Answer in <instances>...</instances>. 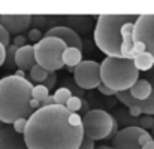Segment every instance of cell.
Segmentation results:
<instances>
[{
  "instance_id": "obj_25",
  "label": "cell",
  "mask_w": 154,
  "mask_h": 149,
  "mask_svg": "<svg viewBox=\"0 0 154 149\" xmlns=\"http://www.w3.org/2000/svg\"><path fill=\"white\" fill-rule=\"evenodd\" d=\"M139 127L141 128H144V130H147V128H151L154 127V118L151 115H142L141 116V119H139Z\"/></svg>"
},
{
  "instance_id": "obj_6",
  "label": "cell",
  "mask_w": 154,
  "mask_h": 149,
  "mask_svg": "<svg viewBox=\"0 0 154 149\" xmlns=\"http://www.w3.org/2000/svg\"><path fill=\"white\" fill-rule=\"evenodd\" d=\"M35 46V55L36 63L44 67L48 72L60 70L63 63V52L67 48V45L57 37H44L41 42H38Z\"/></svg>"
},
{
  "instance_id": "obj_20",
  "label": "cell",
  "mask_w": 154,
  "mask_h": 149,
  "mask_svg": "<svg viewBox=\"0 0 154 149\" xmlns=\"http://www.w3.org/2000/svg\"><path fill=\"white\" fill-rule=\"evenodd\" d=\"M32 96H33V99L35 100L44 103L45 100L50 97V90H48L44 84H39V85H35V87H33V93H32Z\"/></svg>"
},
{
  "instance_id": "obj_28",
  "label": "cell",
  "mask_w": 154,
  "mask_h": 149,
  "mask_svg": "<svg viewBox=\"0 0 154 149\" xmlns=\"http://www.w3.org/2000/svg\"><path fill=\"white\" fill-rule=\"evenodd\" d=\"M142 52H147L145 43H144V42H135V45H133V58H135L136 55L142 54Z\"/></svg>"
},
{
  "instance_id": "obj_27",
  "label": "cell",
  "mask_w": 154,
  "mask_h": 149,
  "mask_svg": "<svg viewBox=\"0 0 154 149\" xmlns=\"http://www.w3.org/2000/svg\"><path fill=\"white\" fill-rule=\"evenodd\" d=\"M55 84H57V75H55V72H50V76H48V79L44 82V85H45L48 90H52V88L55 87Z\"/></svg>"
},
{
  "instance_id": "obj_30",
  "label": "cell",
  "mask_w": 154,
  "mask_h": 149,
  "mask_svg": "<svg viewBox=\"0 0 154 149\" xmlns=\"http://www.w3.org/2000/svg\"><path fill=\"white\" fill-rule=\"evenodd\" d=\"M151 140H153V137H151V134H150L147 130H145V131L139 136V145H141V146L147 145V143H148V142H151Z\"/></svg>"
},
{
  "instance_id": "obj_22",
  "label": "cell",
  "mask_w": 154,
  "mask_h": 149,
  "mask_svg": "<svg viewBox=\"0 0 154 149\" xmlns=\"http://www.w3.org/2000/svg\"><path fill=\"white\" fill-rule=\"evenodd\" d=\"M17 51L18 48L15 45H11L8 46V57H6V63H5V67L6 69H15V55H17Z\"/></svg>"
},
{
  "instance_id": "obj_17",
  "label": "cell",
  "mask_w": 154,
  "mask_h": 149,
  "mask_svg": "<svg viewBox=\"0 0 154 149\" xmlns=\"http://www.w3.org/2000/svg\"><path fill=\"white\" fill-rule=\"evenodd\" d=\"M133 61H135L136 69H138L141 73L150 72L154 67V57H153V54H150L148 51H147V52H142V54H139V55H136V57L133 58Z\"/></svg>"
},
{
  "instance_id": "obj_40",
  "label": "cell",
  "mask_w": 154,
  "mask_h": 149,
  "mask_svg": "<svg viewBox=\"0 0 154 149\" xmlns=\"http://www.w3.org/2000/svg\"><path fill=\"white\" fill-rule=\"evenodd\" d=\"M3 125H5V124H3V122H2V121H0V128H2V127H3Z\"/></svg>"
},
{
  "instance_id": "obj_26",
  "label": "cell",
  "mask_w": 154,
  "mask_h": 149,
  "mask_svg": "<svg viewBox=\"0 0 154 149\" xmlns=\"http://www.w3.org/2000/svg\"><path fill=\"white\" fill-rule=\"evenodd\" d=\"M27 37H29L32 42H35V45H36L38 42H41V40L44 39V34H42V31H41L39 28H32V30L29 31Z\"/></svg>"
},
{
  "instance_id": "obj_16",
  "label": "cell",
  "mask_w": 154,
  "mask_h": 149,
  "mask_svg": "<svg viewBox=\"0 0 154 149\" xmlns=\"http://www.w3.org/2000/svg\"><path fill=\"white\" fill-rule=\"evenodd\" d=\"M82 61V51L78 48L67 46L63 52V63L66 67H78Z\"/></svg>"
},
{
  "instance_id": "obj_23",
  "label": "cell",
  "mask_w": 154,
  "mask_h": 149,
  "mask_svg": "<svg viewBox=\"0 0 154 149\" xmlns=\"http://www.w3.org/2000/svg\"><path fill=\"white\" fill-rule=\"evenodd\" d=\"M27 122H29V118H21V119L15 121V122L12 124V127H14V130H15L17 133L24 134V131H26V128H27Z\"/></svg>"
},
{
  "instance_id": "obj_31",
  "label": "cell",
  "mask_w": 154,
  "mask_h": 149,
  "mask_svg": "<svg viewBox=\"0 0 154 149\" xmlns=\"http://www.w3.org/2000/svg\"><path fill=\"white\" fill-rule=\"evenodd\" d=\"M97 90L102 93L103 96H117V91L111 90L109 87H106V85H103V84H100V85H99V88H97Z\"/></svg>"
},
{
  "instance_id": "obj_14",
  "label": "cell",
  "mask_w": 154,
  "mask_h": 149,
  "mask_svg": "<svg viewBox=\"0 0 154 149\" xmlns=\"http://www.w3.org/2000/svg\"><path fill=\"white\" fill-rule=\"evenodd\" d=\"M15 64H17V69H21L24 72H30L38 64L36 55H35V46L26 45L23 48H18L17 55H15Z\"/></svg>"
},
{
  "instance_id": "obj_24",
  "label": "cell",
  "mask_w": 154,
  "mask_h": 149,
  "mask_svg": "<svg viewBox=\"0 0 154 149\" xmlns=\"http://www.w3.org/2000/svg\"><path fill=\"white\" fill-rule=\"evenodd\" d=\"M0 43H3L6 48L12 45V43H11V33H9L2 24H0Z\"/></svg>"
},
{
  "instance_id": "obj_12",
  "label": "cell",
  "mask_w": 154,
  "mask_h": 149,
  "mask_svg": "<svg viewBox=\"0 0 154 149\" xmlns=\"http://www.w3.org/2000/svg\"><path fill=\"white\" fill-rule=\"evenodd\" d=\"M0 24L15 36H20L23 31H26L33 24V16L30 15H2Z\"/></svg>"
},
{
  "instance_id": "obj_10",
  "label": "cell",
  "mask_w": 154,
  "mask_h": 149,
  "mask_svg": "<svg viewBox=\"0 0 154 149\" xmlns=\"http://www.w3.org/2000/svg\"><path fill=\"white\" fill-rule=\"evenodd\" d=\"M144 131H145L144 128L136 125L126 127L115 133L112 146L115 149H142V146L139 145V136Z\"/></svg>"
},
{
  "instance_id": "obj_38",
  "label": "cell",
  "mask_w": 154,
  "mask_h": 149,
  "mask_svg": "<svg viewBox=\"0 0 154 149\" xmlns=\"http://www.w3.org/2000/svg\"><path fill=\"white\" fill-rule=\"evenodd\" d=\"M96 149H115L114 146H99V148H96Z\"/></svg>"
},
{
  "instance_id": "obj_2",
  "label": "cell",
  "mask_w": 154,
  "mask_h": 149,
  "mask_svg": "<svg viewBox=\"0 0 154 149\" xmlns=\"http://www.w3.org/2000/svg\"><path fill=\"white\" fill-rule=\"evenodd\" d=\"M33 82L15 75L0 79V121L12 125L21 118H30L35 110L30 106L33 99Z\"/></svg>"
},
{
  "instance_id": "obj_9",
  "label": "cell",
  "mask_w": 154,
  "mask_h": 149,
  "mask_svg": "<svg viewBox=\"0 0 154 149\" xmlns=\"http://www.w3.org/2000/svg\"><path fill=\"white\" fill-rule=\"evenodd\" d=\"M133 40L144 42L147 51L154 57V15H139L135 22Z\"/></svg>"
},
{
  "instance_id": "obj_35",
  "label": "cell",
  "mask_w": 154,
  "mask_h": 149,
  "mask_svg": "<svg viewBox=\"0 0 154 149\" xmlns=\"http://www.w3.org/2000/svg\"><path fill=\"white\" fill-rule=\"evenodd\" d=\"M52 104H55V100H54V96H50L48 99L42 103V107H44V106H52Z\"/></svg>"
},
{
  "instance_id": "obj_34",
  "label": "cell",
  "mask_w": 154,
  "mask_h": 149,
  "mask_svg": "<svg viewBox=\"0 0 154 149\" xmlns=\"http://www.w3.org/2000/svg\"><path fill=\"white\" fill-rule=\"evenodd\" d=\"M129 113H130V116H142V112H141V109L139 107H136V106H130L129 107Z\"/></svg>"
},
{
  "instance_id": "obj_15",
  "label": "cell",
  "mask_w": 154,
  "mask_h": 149,
  "mask_svg": "<svg viewBox=\"0 0 154 149\" xmlns=\"http://www.w3.org/2000/svg\"><path fill=\"white\" fill-rule=\"evenodd\" d=\"M129 93H130V96H132L135 100L145 101V100L151 96V93H153V87H151V84H150L147 79L139 78V81H138V82L129 90Z\"/></svg>"
},
{
  "instance_id": "obj_11",
  "label": "cell",
  "mask_w": 154,
  "mask_h": 149,
  "mask_svg": "<svg viewBox=\"0 0 154 149\" xmlns=\"http://www.w3.org/2000/svg\"><path fill=\"white\" fill-rule=\"evenodd\" d=\"M44 37H57V39H61L67 46H73V48H78V49H82L84 48V43L78 34V31L72 30L70 27H66V25H55L51 27L45 31Z\"/></svg>"
},
{
  "instance_id": "obj_7",
  "label": "cell",
  "mask_w": 154,
  "mask_h": 149,
  "mask_svg": "<svg viewBox=\"0 0 154 149\" xmlns=\"http://www.w3.org/2000/svg\"><path fill=\"white\" fill-rule=\"evenodd\" d=\"M75 84L82 90H94L102 84L100 78V64L93 60H84L73 73Z\"/></svg>"
},
{
  "instance_id": "obj_39",
  "label": "cell",
  "mask_w": 154,
  "mask_h": 149,
  "mask_svg": "<svg viewBox=\"0 0 154 149\" xmlns=\"http://www.w3.org/2000/svg\"><path fill=\"white\" fill-rule=\"evenodd\" d=\"M75 69H76V67H67V70H69L70 73H75Z\"/></svg>"
},
{
  "instance_id": "obj_3",
  "label": "cell",
  "mask_w": 154,
  "mask_h": 149,
  "mask_svg": "<svg viewBox=\"0 0 154 149\" xmlns=\"http://www.w3.org/2000/svg\"><path fill=\"white\" fill-rule=\"evenodd\" d=\"M139 15H100L94 27V43L106 57L123 58V27L136 22Z\"/></svg>"
},
{
  "instance_id": "obj_37",
  "label": "cell",
  "mask_w": 154,
  "mask_h": 149,
  "mask_svg": "<svg viewBox=\"0 0 154 149\" xmlns=\"http://www.w3.org/2000/svg\"><path fill=\"white\" fill-rule=\"evenodd\" d=\"M142 149H154V140L148 142L147 145H144V146H142Z\"/></svg>"
},
{
  "instance_id": "obj_5",
  "label": "cell",
  "mask_w": 154,
  "mask_h": 149,
  "mask_svg": "<svg viewBox=\"0 0 154 149\" xmlns=\"http://www.w3.org/2000/svg\"><path fill=\"white\" fill-rule=\"evenodd\" d=\"M84 134L91 140H103L117 131V122L114 116L102 109H93L82 116Z\"/></svg>"
},
{
  "instance_id": "obj_13",
  "label": "cell",
  "mask_w": 154,
  "mask_h": 149,
  "mask_svg": "<svg viewBox=\"0 0 154 149\" xmlns=\"http://www.w3.org/2000/svg\"><path fill=\"white\" fill-rule=\"evenodd\" d=\"M0 149H29L24 140V134L14 130L12 125H3L0 128Z\"/></svg>"
},
{
  "instance_id": "obj_33",
  "label": "cell",
  "mask_w": 154,
  "mask_h": 149,
  "mask_svg": "<svg viewBox=\"0 0 154 149\" xmlns=\"http://www.w3.org/2000/svg\"><path fill=\"white\" fill-rule=\"evenodd\" d=\"M79 149H96L94 148V140H91V139H88V137H84V140H82Z\"/></svg>"
},
{
  "instance_id": "obj_1",
  "label": "cell",
  "mask_w": 154,
  "mask_h": 149,
  "mask_svg": "<svg viewBox=\"0 0 154 149\" xmlns=\"http://www.w3.org/2000/svg\"><path fill=\"white\" fill-rule=\"evenodd\" d=\"M84 137L82 116L60 104L38 109L24 131L29 149H79Z\"/></svg>"
},
{
  "instance_id": "obj_36",
  "label": "cell",
  "mask_w": 154,
  "mask_h": 149,
  "mask_svg": "<svg viewBox=\"0 0 154 149\" xmlns=\"http://www.w3.org/2000/svg\"><path fill=\"white\" fill-rule=\"evenodd\" d=\"M15 76L23 78V79H27V78H26V72H24V70H21V69H17V70H15Z\"/></svg>"
},
{
  "instance_id": "obj_4",
  "label": "cell",
  "mask_w": 154,
  "mask_h": 149,
  "mask_svg": "<svg viewBox=\"0 0 154 149\" xmlns=\"http://www.w3.org/2000/svg\"><path fill=\"white\" fill-rule=\"evenodd\" d=\"M141 72L136 69L133 58L106 57L100 63L102 84L117 93L129 91L138 81Z\"/></svg>"
},
{
  "instance_id": "obj_8",
  "label": "cell",
  "mask_w": 154,
  "mask_h": 149,
  "mask_svg": "<svg viewBox=\"0 0 154 149\" xmlns=\"http://www.w3.org/2000/svg\"><path fill=\"white\" fill-rule=\"evenodd\" d=\"M142 78L147 79V81L151 84V87H153V93H151V96L145 100V101L135 100L132 96H130L129 91L117 93L115 97H117L118 101H121L123 104H126L127 107H130V106H136V107H139L141 112H142V115H151V116H154V67L150 70V72L142 73Z\"/></svg>"
},
{
  "instance_id": "obj_19",
  "label": "cell",
  "mask_w": 154,
  "mask_h": 149,
  "mask_svg": "<svg viewBox=\"0 0 154 149\" xmlns=\"http://www.w3.org/2000/svg\"><path fill=\"white\" fill-rule=\"evenodd\" d=\"M52 96H54V100H55V104L66 106L69 99L72 97V91H70L69 88H58Z\"/></svg>"
},
{
  "instance_id": "obj_21",
  "label": "cell",
  "mask_w": 154,
  "mask_h": 149,
  "mask_svg": "<svg viewBox=\"0 0 154 149\" xmlns=\"http://www.w3.org/2000/svg\"><path fill=\"white\" fill-rule=\"evenodd\" d=\"M66 107H67L70 112L78 113V112L84 107V100L81 99V97H78V96H72V97L69 99V101H67Z\"/></svg>"
},
{
  "instance_id": "obj_32",
  "label": "cell",
  "mask_w": 154,
  "mask_h": 149,
  "mask_svg": "<svg viewBox=\"0 0 154 149\" xmlns=\"http://www.w3.org/2000/svg\"><path fill=\"white\" fill-rule=\"evenodd\" d=\"M6 57H8V48H6L3 43H0V67L5 66V63H6Z\"/></svg>"
},
{
  "instance_id": "obj_29",
  "label": "cell",
  "mask_w": 154,
  "mask_h": 149,
  "mask_svg": "<svg viewBox=\"0 0 154 149\" xmlns=\"http://www.w3.org/2000/svg\"><path fill=\"white\" fill-rule=\"evenodd\" d=\"M12 45H15L17 48H23V46H26V45H27L26 36H23V34H20V36H14Z\"/></svg>"
},
{
  "instance_id": "obj_18",
  "label": "cell",
  "mask_w": 154,
  "mask_h": 149,
  "mask_svg": "<svg viewBox=\"0 0 154 149\" xmlns=\"http://www.w3.org/2000/svg\"><path fill=\"white\" fill-rule=\"evenodd\" d=\"M30 81L32 82H35V84H44L47 79H48V76H50V72L48 70H45L44 67H41L39 64H36L30 72Z\"/></svg>"
}]
</instances>
